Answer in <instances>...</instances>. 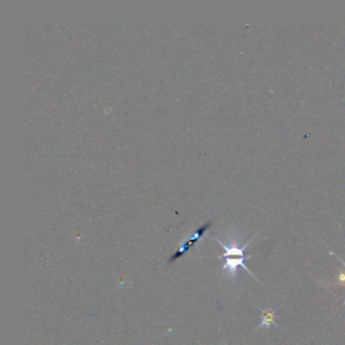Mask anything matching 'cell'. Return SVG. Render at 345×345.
Wrapping results in <instances>:
<instances>
[{
    "label": "cell",
    "mask_w": 345,
    "mask_h": 345,
    "mask_svg": "<svg viewBox=\"0 0 345 345\" xmlns=\"http://www.w3.org/2000/svg\"><path fill=\"white\" fill-rule=\"evenodd\" d=\"M212 225V222H208L206 224H204V226L200 227L186 241H184L176 250V252L171 256V258L169 260V262H174L176 260H178L180 257L184 256L186 253H188L190 248L196 245L200 240V238L204 236V234L208 230V228L210 227Z\"/></svg>",
    "instance_id": "obj_1"
},
{
    "label": "cell",
    "mask_w": 345,
    "mask_h": 345,
    "mask_svg": "<svg viewBox=\"0 0 345 345\" xmlns=\"http://www.w3.org/2000/svg\"><path fill=\"white\" fill-rule=\"evenodd\" d=\"M260 311H262V323L258 325L257 329H260L262 327L270 328L272 325H276V327H278V324L276 323V313L272 307H266L264 309H260Z\"/></svg>",
    "instance_id": "obj_2"
}]
</instances>
